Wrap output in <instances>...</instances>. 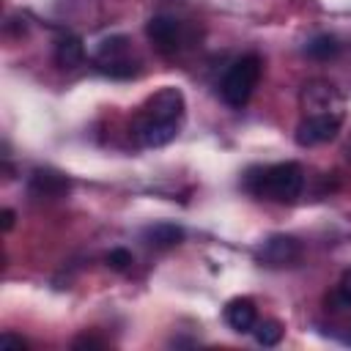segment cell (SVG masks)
<instances>
[{"mask_svg": "<svg viewBox=\"0 0 351 351\" xmlns=\"http://www.w3.org/2000/svg\"><path fill=\"white\" fill-rule=\"evenodd\" d=\"M282 324L280 321H274V318H266V321H258L255 324V329H252V335H255V340L261 343V346H277L280 340H282Z\"/></svg>", "mask_w": 351, "mask_h": 351, "instance_id": "14", "label": "cell"}, {"mask_svg": "<svg viewBox=\"0 0 351 351\" xmlns=\"http://www.w3.org/2000/svg\"><path fill=\"white\" fill-rule=\"evenodd\" d=\"M244 186L258 197H266L274 203H293L302 195L304 173L296 162H280L271 167L250 170L244 178Z\"/></svg>", "mask_w": 351, "mask_h": 351, "instance_id": "2", "label": "cell"}, {"mask_svg": "<svg viewBox=\"0 0 351 351\" xmlns=\"http://www.w3.org/2000/svg\"><path fill=\"white\" fill-rule=\"evenodd\" d=\"M299 255H302L299 241H296L293 236H285V233H274V236H269V239L261 244V250H258L261 263L274 266V269L296 263V261H299Z\"/></svg>", "mask_w": 351, "mask_h": 351, "instance_id": "7", "label": "cell"}, {"mask_svg": "<svg viewBox=\"0 0 351 351\" xmlns=\"http://www.w3.org/2000/svg\"><path fill=\"white\" fill-rule=\"evenodd\" d=\"M181 239H184V230L173 222H156L145 230V241L154 247H176L181 244Z\"/></svg>", "mask_w": 351, "mask_h": 351, "instance_id": "11", "label": "cell"}, {"mask_svg": "<svg viewBox=\"0 0 351 351\" xmlns=\"http://www.w3.org/2000/svg\"><path fill=\"white\" fill-rule=\"evenodd\" d=\"M348 343H351V329H348Z\"/></svg>", "mask_w": 351, "mask_h": 351, "instance_id": "19", "label": "cell"}, {"mask_svg": "<svg viewBox=\"0 0 351 351\" xmlns=\"http://www.w3.org/2000/svg\"><path fill=\"white\" fill-rule=\"evenodd\" d=\"M27 189L36 197H60L63 192H69V178L55 170H33Z\"/></svg>", "mask_w": 351, "mask_h": 351, "instance_id": "9", "label": "cell"}, {"mask_svg": "<svg viewBox=\"0 0 351 351\" xmlns=\"http://www.w3.org/2000/svg\"><path fill=\"white\" fill-rule=\"evenodd\" d=\"M184 115H186L184 93L178 88H170V85L159 88L134 112V118H132V137L143 148L167 145L178 134V129L184 123Z\"/></svg>", "mask_w": 351, "mask_h": 351, "instance_id": "1", "label": "cell"}, {"mask_svg": "<svg viewBox=\"0 0 351 351\" xmlns=\"http://www.w3.org/2000/svg\"><path fill=\"white\" fill-rule=\"evenodd\" d=\"M326 304H332V310H346L351 307V269H346L335 285V291L326 296Z\"/></svg>", "mask_w": 351, "mask_h": 351, "instance_id": "13", "label": "cell"}, {"mask_svg": "<svg viewBox=\"0 0 351 351\" xmlns=\"http://www.w3.org/2000/svg\"><path fill=\"white\" fill-rule=\"evenodd\" d=\"M85 58V44L77 38V36H63L58 38L55 44V63L63 66V69H74L80 66Z\"/></svg>", "mask_w": 351, "mask_h": 351, "instance_id": "10", "label": "cell"}, {"mask_svg": "<svg viewBox=\"0 0 351 351\" xmlns=\"http://www.w3.org/2000/svg\"><path fill=\"white\" fill-rule=\"evenodd\" d=\"M222 318H225V324H228L233 332L247 335V332H252V329H255V324H258L255 302H252V299H247V296H236V299H230V302L225 304Z\"/></svg>", "mask_w": 351, "mask_h": 351, "instance_id": "8", "label": "cell"}, {"mask_svg": "<svg viewBox=\"0 0 351 351\" xmlns=\"http://www.w3.org/2000/svg\"><path fill=\"white\" fill-rule=\"evenodd\" d=\"M107 266L110 269H115V271H126L129 266H132V252L129 250H110L107 252Z\"/></svg>", "mask_w": 351, "mask_h": 351, "instance_id": "15", "label": "cell"}, {"mask_svg": "<svg viewBox=\"0 0 351 351\" xmlns=\"http://www.w3.org/2000/svg\"><path fill=\"white\" fill-rule=\"evenodd\" d=\"M261 74H263V60L255 52L241 55L239 60H233L230 69L225 71L222 82H219L222 101L228 107H233V110H241L252 99V93H255L258 82H261Z\"/></svg>", "mask_w": 351, "mask_h": 351, "instance_id": "3", "label": "cell"}, {"mask_svg": "<svg viewBox=\"0 0 351 351\" xmlns=\"http://www.w3.org/2000/svg\"><path fill=\"white\" fill-rule=\"evenodd\" d=\"M0 346H3V348H19V351L27 348V343H25L19 335H14V332H3V335H0Z\"/></svg>", "mask_w": 351, "mask_h": 351, "instance_id": "16", "label": "cell"}, {"mask_svg": "<svg viewBox=\"0 0 351 351\" xmlns=\"http://www.w3.org/2000/svg\"><path fill=\"white\" fill-rule=\"evenodd\" d=\"M71 346H74V348H101L104 343H101V340H96V337H88V335H82V337H77Z\"/></svg>", "mask_w": 351, "mask_h": 351, "instance_id": "17", "label": "cell"}, {"mask_svg": "<svg viewBox=\"0 0 351 351\" xmlns=\"http://www.w3.org/2000/svg\"><path fill=\"white\" fill-rule=\"evenodd\" d=\"M0 217H3V230H11V228H14V219H16V214H14L11 208H3V214H0Z\"/></svg>", "mask_w": 351, "mask_h": 351, "instance_id": "18", "label": "cell"}, {"mask_svg": "<svg viewBox=\"0 0 351 351\" xmlns=\"http://www.w3.org/2000/svg\"><path fill=\"white\" fill-rule=\"evenodd\" d=\"M304 52H307V58H313V60H332V58H337V52H340V41L335 38V36H329V33H321V36H315V38H310L307 41V47H304Z\"/></svg>", "mask_w": 351, "mask_h": 351, "instance_id": "12", "label": "cell"}, {"mask_svg": "<svg viewBox=\"0 0 351 351\" xmlns=\"http://www.w3.org/2000/svg\"><path fill=\"white\" fill-rule=\"evenodd\" d=\"M340 123H343V112H307L296 126V143L304 148L329 143L337 137Z\"/></svg>", "mask_w": 351, "mask_h": 351, "instance_id": "5", "label": "cell"}, {"mask_svg": "<svg viewBox=\"0 0 351 351\" xmlns=\"http://www.w3.org/2000/svg\"><path fill=\"white\" fill-rule=\"evenodd\" d=\"M145 36L154 44V49L159 55H167V58L176 55L184 44V27L173 16H151L145 25Z\"/></svg>", "mask_w": 351, "mask_h": 351, "instance_id": "6", "label": "cell"}, {"mask_svg": "<svg viewBox=\"0 0 351 351\" xmlns=\"http://www.w3.org/2000/svg\"><path fill=\"white\" fill-rule=\"evenodd\" d=\"M93 63L99 71L110 74V77H118V80H126V77H134L137 74V58H134V49H132V41L126 36H110V38H101L99 47L93 49Z\"/></svg>", "mask_w": 351, "mask_h": 351, "instance_id": "4", "label": "cell"}]
</instances>
